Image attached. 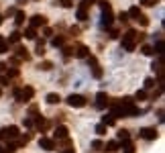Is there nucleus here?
I'll list each match as a JSON object with an SVG mask.
<instances>
[{"instance_id": "5701e85b", "label": "nucleus", "mask_w": 165, "mask_h": 153, "mask_svg": "<svg viewBox=\"0 0 165 153\" xmlns=\"http://www.w3.org/2000/svg\"><path fill=\"white\" fill-rule=\"evenodd\" d=\"M78 19H80V20H86V19H88L86 8H82V6H80V10H78Z\"/></svg>"}, {"instance_id": "72a5a7b5", "label": "nucleus", "mask_w": 165, "mask_h": 153, "mask_svg": "<svg viewBox=\"0 0 165 153\" xmlns=\"http://www.w3.org/2000/svg\"><path fill=\"white\" fill-rule=\"evenodd\" d=\"M145 96H147V92H145V90H139V92H137V100H143Z\"/></svg>"}, {"instance_id": "473e14b6", "label": "nucleus", "mask_w": 165, "mask_h": 153, "mask_svg": "<svg viewBox=\"0 0 165 153\" xmlns=\"http://www.w3.org/2000/svg\"><path fill=\"white\" fill-rule=\"evenodd\" d=\"M88 63H90V65L94 68V65H98V59L94 57V55H88Z\"/></svg>"}, {"instance_id": "6ab92c4d", "label": "nucleus", "mask_w": 165, "mask_h": 153, "mask_svg": "<svg viewBox=\"0 0 165 153\" xmlns=\"http://www.w3.org/2000/svg\"><path fill=\"white\" fill-rule=\"evenodd\" d=\"M24 37H27V39H35V37H37V31H35L33 27H31V29L24 31Z\"/></svg>"}, {"instance_id": "4be33fe9", "label": "nucleus", "mask_w": 165, "mask_h": 153, "mask_svg": "<svg viewBox=\"0 0 165 153\" xmlns=\"http://www.w3.org/2000/svg\"><path fill=\"white\" fill-rule=\"evenodd\" d=\"M6 51H8V43L0 37V53H6Z\"/></svg>"}, {"instance_id": "f8f14e48", "label": "nucleus", "mask_w": 165, "mask_h": 153, "mask_svg": "<svg viewBox=\"0 0 165 153\" xmlns=\"http://www.w3.org/2000/svg\"><path fill=\"white\" fill-rule=\"evenodd\" d=\"M88 51H90V49H88L86 45H80L78 51H76V55H78V57H88Z\"/></svg>"}, {"instance_id": "1a4fd4ad", "label": "nucleus", "mask_w": 165, "mask_h": 153, "mask_svg": "<svg viewBox=\"0 0 165 153\" xmlns=\"http://www.w3.org/2000/svg\"><path fill=\"white\" fill-rule=\"evenodd\" d=\"M55 139H67V129H65V127H57V131H55Z\"/></svg>"}, {"instance_id": "f257e3e1", "label": "nucleus", "mask_w": 165, "mask_h": 153, "mask_svg": "<svg viewBox=\"0 0 165 153\" xmlns=\"http://www.w3.org/2000/svg\"><path fill=\"white\" fill-rule=\"evenodd\" d=\"M141 39H143L141 33L128 31V33L122 37V47H124V51H132V49H135V45H137V41H141Z\"/></svg>"}, {"instance_id": "6e6552de", "label": "nucleus", "mask_w": 165, "mask_h": 153, "mask_svg": "<svg viewBox=\"0 0 165 153\" xmlns=\"http://www.w3.org/2000/svg\"><path fill=\"white\" fill-rule=\"evenodd\" d=\"M39 145L45 149V151H53V149H55V143L51 141V139H45V137L39 139Z\"/></svg>"}, {"instance_id": "58836bf2", "label": "nucleus", "mask_w": 165, "mask_h": 153, "mask_svg": "<svg viewBox=\"0 0 165 153\" xmlns=\"http://www.w3.org/2000/svg\"><path fill=\"white\" fill-rule=\"evenodd\" d=\"M43 33H45V35H47V37H51V35H53V31H51V29H49V27H47V29H45V31H43Z\"/></svg>"}, {"instance_id": "c03bdc74", "label": "nucleus", "mask_w": 165, "mask_h": 153, "mask_svg": "<svg viewBox=\"0 0 165 153\" xmlns=\"http://www.w3.org/2000/svg\"><path fill=\"white\" fill-rule=\"evenodd\" d=\"M0 25H2V16H0Z\"/></svg>"}, {"instance_id": "0eeeda50", "label": "nucleus", "mask_w": 165, "mask_h": 153, "mask_svg": "<svg viewBox=\"0 0 165 153\" xmlns=\"http://www.w3.org/2000/svg\"><path fill=\"white\" fill-rule=\"evenodd\" d=\"M108 104V96H106V92H98V96H96V106L98 108H104Z\"/></svg>"}, {"instance_id": "9d476101", "label": "nucleus", "mask_w": 165, "mask_h": 153, "mask_svg": "<svg viewBox=\"0 0 165 153\" xmlns=\"http://www.w3.org/2000/svg\"><path fill=\"white\" fill-rule=\"evenodd\" d=\"M102 149H106L108 153H114V151H116V149H118V143H116V141H108V143L104 145Z\"/></svg>"}, {"instance_id": "c756f323", "label": "nucleus", "mask_w": 165, "mask_h": 153, "mask_svg": "<svg viewBox=\"0 0 165 153\" xmlns=\"http://www.w3.org/2000/svg\"><path fill=\"white\" fill-rule=\"evenodd\" d=\"M39 68H41V69H45V72H47V69H51V68H53V63H51V61H43V63H41Z\"/></svg>"}, {"instance_id": "20e7f679", "label": "nucleus", "mask_w": 165, "mask_h": 153, "mask_svg": "<svg viewBox=\"0 0 165 153\" xmlns=\"http://www.w3.org/2000/svg\"><path fill=\"white\" fill-rule=\"evenodd\" d=\"M19 135V129L16 127H4L0 129V139H15Z\"/></svg>"}, {"instance_id": "39448f33", "label": "nucleus", "mask_w": 165, "mask_h": 153, "mask_svg": "<svg viewBox=\"0 0 165 153\" xmlns=\"http://www.w3.org/2000/svg\"><path fill=\"white\" fill-rule=\"evenodd\" d=\"M47 25V19H45L43 15H35L33 19H31V27L33 29H37V27H45Z\"/></svg>"}, {"instance_id": "ddd939ff", "label": "nucleus", "mask_w": 165, "mask_h": 153, "mask_svg": "<svg viewBox=\"0 0 165 153\" xmlns=\"http://www.w3.org/2000/svg\"><path fill=\"white\" fill-rule=\"evenodd\" d=\"M35 53L39 55V57H43V55H45V45H43V41H39V43H37V47H35Z\"/></svg>"}, {"instance_id": "a211bd4d", "label": "nucleus", "mask_w": 165, "mask_h": 153, "mask_svg": "<svg viewBox=\"0 0 165 153\" xmlns=\"http://www.w3.org/2000/svg\"><path fill=\"white\" fill-rule=\"evenodd\" d=\"M139 15H141V8H139V6H132V8L128 10V16H132V19H137Z\"/></svg>"}, {"instance_id": "a18cd8bd", "label": "nucleus", "mask_w": 165, "mask_h": 153, "mask_svg": "<svg viewBox=\"0 0 165 153\" xmlns=\"http://www.w3.org/2000/svg\"><path fill=\"white\" fill-rule=\"evenodd\" d=\"M0 96H2V90H0Z\"/></svg>"}, {"instance_id": "f3484780", "label": "nucleus", "mask_w": 165, "mask_h": 153, "mask_svg": "<svg viewBox=\"0 0 165 153\" xmlns=\"http://www.w3.org/2000/svg\"><path fill=\"white\" fill-rule=\"evenodd\" d=\"M47 127H49V123L45 119H37V129H39V131H45Z\"/></svg>"}, {"instance_id": "b1692460", "label": "nucleus", "mask_w": 165, "mask_h": 153, "mask_svg": "<svg viewBox=\"0 0 165 153\" xmlns=\"http://www.w3.org/2000/svg\"><path fill=\"white\" fill-rule=\"evenodd\" d=\"M92 147H94V151H102L104 143H102V141H98V139H96V141H94V143H92Z\"/></svg>"}, {"instance_id": "cd10ccee", "label": "nucleus", "mask_w": 165, "mask_h": 153, "mask_svg": "<svg viewBox=\"0 0 165 153\" xmlns=\"http://www.w3.org/2000/svg\"><path fill=\"white\" fill-rule=\"evenodd\" d=\"M51 43H53V47H61V45H63V37H55Z\"/></svg>"}, {"instance_id": "2eb2a0df", "label": "nucleus", "mask_w": 165, "mask_h": 153, "mask_svg": "<svg viewBox=\"0 0 165 153\" xmlns=\"http://www.w3.org/2000/svg\"><path fill=\"white\" fill-rule=\"evenodd\" d=\"M59 100H61V98H59V94H47V102L49 104H57Z\"/></svg>"}, {"instance_id": "423d86ee", "label": "nucleus", "mask_w": 165, "mask_h": 153, "mask_svg": "<svg viewBox=\"0 0 165 153\" xmlns=\"http://www.w3.org/2000/svg\"><path fill=\"white\" fill-rule=\"evenodd\" d=\"M141 137H143V139H147V141H153V139H157V131H155V129L145 127V129L141 131Z\"/></svg>"}, {"instance_id": "e433bc0d", "label": "nucleus", "mask_w": 165, "mask_h": 153, "mask_svg": "<svg viewBox=\"0 0 165 153\" xmlns=\"http://www.w3.org/2000/svg\"><path fill=\"white\" fill-rule=\"evenodd\" d=\"M141 2H143L145 6H153V4H155V0H141Z\"/></svg>"}, {"instance_id": "bb28decb", "label": "nucleus", "mask_w": 165, "mask_h": 153, "mask_svg": "<svg viewBox=\"0 0 165 153\" xmlns=\"http://www.w3.org/2000/svg\"><path fill=\"white\" fill-rule=\"evenodd\" d=\"M137 20H139V23H141L143 27H147V25H149V19H147V16H143V15H139V16H137Z\"/></svg>"}, {"instance_id": "4c0bfd02", "label": "nucleus", "mask_w": 165, "mask_h": 153, "mask_svg": "<svg viewBox=\"0 0 165 153\" xmlns=\"http://www.w3.org/2000/svg\"><path fill=\"white\" fill-rule=\"evenodd\" d=\"M24 127H33V120H31V119H24Z\"/></svg>"}, {"instance_id": "37998d69", "label": "nucleus", "mask_w": 165, "mask_h": 153, "mask_svg": "<svg viewBox=\"0 0 165 153\" xmlns=\"http://www.w3.org/2000/svg\"><path fill=\"white\" fill-rule=\"evenodd\" d=\"M63 153H76V151H73V149H67V151H63Z\"/></svg>"}, {"instance_id": "393cba45", "label": "nucleus", "mask_w": 165, "mask_h": 153, "mask_svg": "<svg viewBox=\"0 0 165 153\" xmlns=\"http://www.w3.org/2000/svg\"><path fill=\"white\" fill-rule=\"evenodd\" d=\"M124 153H135V147H132L131 141H126V143H124Z\"/></svg>"}, {"instance_id": "2f4dec72", "label": "nucleus", "mask_w": 165, "mask_h": 153, "mask_svg": "<svg viewBox=\"0 0 165 153\" xmlns=\"http://www.w3.org/2000/svg\"><path fill=\"white\" fill-rule=\"evenodd\" d=\"M143 53H145V55H153V53H155V51H153V47H149V45H145V47H143Z\"/></svg>"}, {"instance_id": "f03ea898", "label": "nucleus", "mask_w": 165, "mask_h": 153, "mask_svg": "<svg viewBox=\"0 0 165 153\" xmlns=\"http://www.w3.org/2000/svg\"><path fill=\"white\" fill-rule=\"evenodd\" d=\"M33 96H35V90L31 88V86H27V88H23V90H16V100H19V102H29Z\"/></svg>"}, {"instance_id": "f704fd0d", "label": "nucleus", "mask_w": 165, "mask_h": 153, "mask_svg": "<svg viewBox=\"0 0 165 153\" xmlns=\"http://www.w3.org/2000/svg\"><path fill=\"white\" fill-rule=\"evenodd\" d=\"M94 2H96V0H84V2H82V8H88V6L94 4Z\"/></svg>"}, {"instance_id": "aec40b11", "label": "nucleus", "mask_w": 165, "mask_h": 153, "mask_svg": "<svg viewBox=\"0 0 165 153\" xmlns=\"http://www.w3.org/2000/svg\"><path fill=\"white\" fill-rule=\"evenodd\" d=\"M16 55H19L20 59H24V61H29V59H31V55L27 53V49H19V53H16Z\"/></svg>"}, {"instance_id": "7c9ffc66", "label": "nucleus", "mask_w": 165, "mask_h": 153, "mask_svg": "<svg viewBox=\"0 0 165 153\" xmlns=\"http://www.w3.org/2000/svg\"><path fill=\"white\" fill-rule=\"evenodd\" d=\"M92 74H94V78H102V69L98 68V65H94V72H92Z\"/></svg>"}, {"instance_id": "dca6fc26", "label": "nucleus", "mask_w": 165, "mask_h": 153, "mask_svg": "<svg viewBox=\"0 0 165 153\" xmlns=\"http://www.w3.org/2000/svg\"><path fill=\"white\" fill-rule=\"evenodd\" d=\"M55 4L63 6V8H72V6H73V2H72V0H55Z\"/></svg>"}, {"instance_id": "9b49d317", "label": "nucleus", "mask_w": 165, "mask_h": 153, "mask_svg": "<svg viewBox=\"0 0 165 153\" xmlns=\"http://www.w3.org/2000/svg\"><path fill=\"white\" fill-rule=\"evenodd\" d=\"M114 123H116V116H112V114H108V116L102 119V125H106V127H112Z\"/></svg>"}, {"instance_id": "a19ab883", "label": "nucleus", "mask_w": 165, "mask_h": 153, "mask_svg": "<svg viewBox=\"0 0 165 153\" xmlns=\"http://www.w3.org/2000/svg\"><path fill=\"white\" fill-rule=\"evenodd\" d=\"M6 69V63H0V72H4Z\"/></svg>"}, {"instance_id": "7ed1b4c3", "label": "nucleus", "mask_w": 165, "mask_h": 153, "mask_svg": "<svg viewBox=\"0 0 165 153\" xmlns=\"http://www.w3.org/2000/svg\"><path fill=\"white\" fill-rule=\"evenodd\" d=\"M67 104L72 108H82V106H86V98L80 94H72V96H67Z\"/></svg>"}, {"instance_id": "c85d7f7f", "label": "nucleus", "mask_w": 165, "mask_h": 153, "mask_svg": "<svg viewBox=\"0 0 165 153\" xmlns=\"http://www.w3.org/2000/svg\"><path fill=\"white\" fill-rule=\"evenodd\" d=\"M96 133L98 135H106V125H98V127H96Z\"/></svg>"}, {"instance_id": "4468645a", "label": "nucleus", "mask_w": 165, "mask_h": 153, "mask_svg": "<svg viewBox=\"0 0 165 153\" xmlns=\"http://www.w3.org/2000/svg\"><path fill=\"white\" fill-rule=\"evenodd\" d=\"M128 137H131V135H128V131H124V129H122V131H118V141L126 143V141H128Z\"/></svg>"}, {"instance_id": "a878e982", "label": "nucleus", "mask_w": 165, "mask_h": 153, "mask_svg": "<svg viewBox=\"0 0 165 153\" xmlns=\"http://www.w3.org/2000/svg\"><path fill=\"white\" fill-rule=\"evenodd\" d=\"M10 41H12V43H19V41H20V33H19V31H15V33L10 35Z\"/></svg>"}, {"instance_id": "79ce46f5", "label": "nucleus", "mask_w": 165, "mask_h": 153, "mask_svg": "<svg viewBox=\"0 0 165 153\" xmlns=\"http://www.w3.org/2000/svg\"><path fill=\"white\" fill-rule=\"evenodd\" d=\"M0 153H6V149H4V147H2V145H0Z\"/></svg>"}, {"instance_id": "ea45409f", "label": "nucleus", "mask_w": 165, "mask_h": 153, "mask_svg": "<svg viewBox=\"0 0 165 153\" xmlns=\"http://www.w3.org/2000/svg\"><path fill=\"white\" fill-rule=\"evenodd\" d=\"M126 19H128V15H126V12H120V20H122V23H124Z\"/></svg>"}, {"instance_id": "412c9836", "label": "nucleus", "mask_w": 165, "mask_h": 153, "mask_svg": "<svg viewBox=\"0 0 165 153\" xmlns=\"http://www.w3.org/2000/svg\"><path fill=\"white\" fill-rule=\"evenodd\" d=\"M24 19H27V16H24V12H16L15 23H16V25H23V23H24Z\"/></svg>"}, {"instance_id": "c9c22d12", "label": "nucleus", "mask_w": 165, "mask_h": 153, "mask_svg": "<svg viewBox=\"0 0 165 153\" xmlns=\"http://www.w3.org/2000/svg\"><path fill=\"white\" fill-rule=\"evenodd\" d=\"M151 86H155V82H153L151 78H147V80H145V88H151Z\"/></svg>"}]
</instances>
